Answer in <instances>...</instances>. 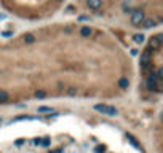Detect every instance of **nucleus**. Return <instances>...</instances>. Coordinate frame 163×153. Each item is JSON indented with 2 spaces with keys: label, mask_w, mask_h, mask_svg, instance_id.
Listing matches in <instances>:
<instances>
[{
  "label": "nucleus",
  "mask_w": 163,
  "mask_h": 153,
  "mask_svg": "<svg viewBox=\"0 0 163 153\" xmlns=\"http://www.w3.org/2000/svg\"><path fill=\"white\" fill-rule=\"evenodd\" d=\"M0 153H136L120 132L78 118H39L0 129Z\"/></svg>",
  "instance_id": "nucleus-1"
},
{
  "label": "nucleus",
  "mask_w": 163,
  "mask_h": 153,
  "mask_svg": "<svg viewBox=\"0 0 163 153\" xmlns=\"http://www.w3.org/2000/svg\"><path fill=\"white\" fill-rule=\"evenodd\" d=\"M141 72L147 89L163 94V32L150 37L141 56Z\"/></svg>",
  "instance_id": "nucleus-2"
},
{
  "label": "nucleus",
  "mask_w": 163,
  "mask_h": 153,
  "mask_svg": "<svg viewBox=\"0 0 163 153\" xmlns=\"http://www.w3.org/2000/svg\"><path fill=\"white\" fill-rule=\"evenodd\" d=\"M155 148L157 153H163V110L158 117V123L155 126Z\"/></svg>",
  "instance_id": "nucleus-3"
},
{
  "label": "nucleus",
  "mask_w": 163,
  "mask_h": 153,
  "mask_svg": "<svg viewBox=\"0 0 163 153\" xmlns=\"http://www.w3.org/2000/svg\"><path fill=\"white\" fill-rule=\"evenodd\" d=\"M86 5L91 8V10H99L102 5V0H86Z\"/></svg>",
  "instance_id": "nucleus-4"
}]
</instances>
